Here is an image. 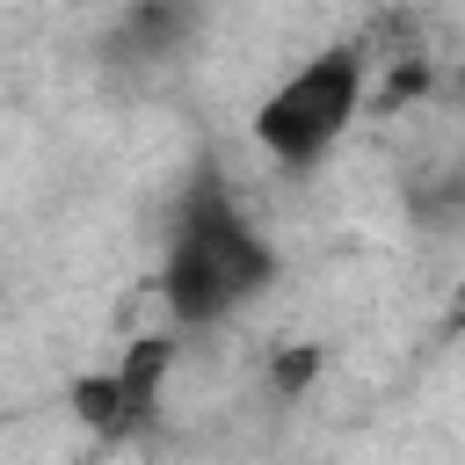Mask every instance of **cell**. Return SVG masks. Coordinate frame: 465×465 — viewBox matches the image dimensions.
<instances>
[{
	"label": "cell",
	"instance_id": "cell-4",
	"mask_svg": "<svg viewBox=\"0 0 465 465\" xmlns=\"http://www.w3.org/2000/svg\"><path fill=\"white\" fill-rule=\"evenodd\" d=\"M182 29H189V7H182V0H138V7L124 15V29H116V51L167 58V51L182 44Z\"/></svg>",
	"mask_w": 465,
	"mask_h": 465
},
{
	"label": "cell",
	"instance_id": "cell-2",
	"mask_svg": "<svg viewBox=\"0 0 465 465\" xmlns=\"http://www.w3.org/2000/svg\"><path fill=\"white\" fill-rule=\"evenodd\" d=\"M356 94H363V58H356V51H320V58H305V65L262 102L254 138H262L276 160L305 167V160H320V153L349 131Z\"/></svg>",
	"mask_w": 465,
	"mask_h": 465
},
{
	"label": "cell",
	"instance_id": "cell-3",
	"mask_svg": "<svg viewBox=\"0 0 465 465\" xmlns=\"http://www.w3.org/2000/svg\"><path fill=\"white\" fill-rule=\"evenodd\" d=\"M167 341H138L109 378H87L73 400H80V414L102 429V436H131L145 414H153V400H160V378H167Z\"/></svg>",
	"mask_w": 465,
	"mask_h": 465
},
{
	"label": "cell",
	"instance_id": "cell-1",
	"mask_svg": "<svg viewBox=\"0 0 465 465\" xmlns=\"http://www.w3.org/2000/svg\"><path fill=\"white\" fill-rule=\"evenodd\" d=\"M269 247L262 232L218 196V182H196V196L174 218L167 240V269H160V298L182 327H211L225 312H240L262 283H269Z\"/></svg>",
	"mask_w": 465,
	"mask_h": 465
}]
</instances>
